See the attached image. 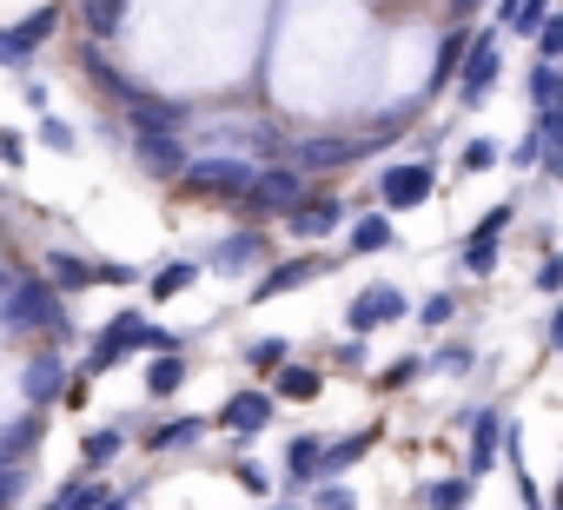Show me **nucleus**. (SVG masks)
Masks as SVG:
<instances>
[{"instance_id": "nucleus-6", "label": "nucleus", "mask_w": 563, "mask_h": 510, "mask_svg": "<svg viewBox=\"0 0 563 510\" xmlns=\"http://www.w3.org/2000/svg\"><path fill=\"white\" fill-rule=\"evenodd\" d=\"M510 219H517V199L490 206V212L471 225V239H464V252H457L471 279H490V273H497V239H504V225H510Z\"/></svg>"}, {"instance_id": "nucleus-13", "label": "nucleus", "mask_w": 563, "mask_h": 510, "mask_svg": "<svg viewBox=\"0 0 563 510\" xmlns=\"http://www.w3.org/2000/svg\"><path fill=\"white\" fill-rule=\"evenodd\" d=\"M319 273H325V259H319V252H306V259H286V266H272V273H265V279L245 292V299H252V306H272V299H286V292L312 286Z\"/></svg>"}, {"instance_id": "nucleus-33", "label": "nucleus", "mask_w": 563, "mask_h": 510, "mask_svg": "<svg viewBox=\"0 0 563 510\" xmlns=\"http://www.w3.org/2000/svg\"><path fill=\"white\" fill-rule=\"evenodd\" d=\"M523 87H530V107H537V113H543V107H556V100H563V74H556V60H537Z\"/></svg>"}, {"instance_id": "nucleus-44", "label": "nucleus", "mask_w": 563, "mask_h": 510, "mask_svg": "<svg viewBox=\"0 0 563 510\" xmlns=\"http://www.w3.org/2000/svg\"><path fill=\"white\" fill-rule=\"evenodd\" d=\"M21 484H27V470H21V464H0V510L21 497Z\"/></svg>"}, {"instance_id": "nucleus-54", "label": "nucleus", "mask_w": 563, "mask_h": 510, "mask_svg": "<svg viewBox=\"0 0 563 510\" xmlns=\"http://www.w3.org/2000/svg\"><path fill=\"white\" fill-rule=\"evenodd\" d=\"M556 74H563V60H556Z\"/></svg>"}, {"instance_id": "nucleus-10", "label": "nucleus", "mask_w": 563, "mask_h": 510, "mask_svg": "<svg viewBox=\"0 0 563 510\" xmlns=\"http://www.w3.org/2000/svg\"><path fill=\"white\" fill-rule=\"evenodd\" d=\"M67 358H60V345H47V352H34L27 358V372H21V398L41 411V404H54V398H67Z\"/></svg>"}, {"instance_id": "nucleus-12", "label": "nucleus", "mask_w": 563, "mask_h": 510, "mask_svg": "<svg viewBox=\"0 0 563 510\" xmlns=\"http://www.w3.org/2000/svg\"><path fill=\"white\" fill-rule=\"evenodd\" d=\"M146 325H153V319H140V312H120V319L100 332V345H93V365H87V372H113L126 352H146Z\"/></svg>"}, {"instance_id": "nucleus-28", "label": "nucleus", "mask_w": 563, "mask_h": 510, "mask_svg": "<svg viewBox=\"0 0 563 510\" xmlns=\"http://www.w3.org/2000/svg\"><path fill=\"white\" fill-rule=\"evenodd\" d=\"M80 21H87L93 41H113L126 27V0H80Z\"/></svg>"}, {"instance_id": "nucleus-5", "label": "nucleus", "mask_w": 563, "mask_h": 510, "mask_svg": "<svg viewBox=\"0 0 563 510\" xmlns=\"http://www.w3.org/2000/svg\"><path fill=\"white\" fill-rule=\"evenodd\" d=\"M431 192H438L431 159H405V166H385V173H378V206H385V212H411V206H424Z\"/></svg>"}, {"instance_id": "nucleus-14", "label": "nucleus", "mask_w": 563, "mask_h": 510, "mask_svg": "<svg viewBox=\"0 0 563 510\" xmlns=\"http://www.w3.org/2000/svg\"><path fill=\"white\" fill-rule=\"evenodd\" d=\"M133 153H140V173H153V179H179L192 166V153L179 146V133H133Z\"/></svg>"}, {"instance_id": "nucleus-37", "label": "nucleus", "mask_w": 563, "mask_h": 510, "mask_svg": "<svg viewBox=\"0 0 563 510\" xmlns=\"http://www.w3.org/2000/svg\"><path fill=\"white\" fill-rule=\"evenodd\" d=\"M451 319H457V299H451V292H431V299L418 306V325H424V332H438V325H451Z\"/></svg>"}, {"instance_id": "nucleus-8", "label": "nucleus", "mask_w": 563, "mask_h": 510, "mask_svg": "<svg viewBox=\"0 0 563 510\" xmlns=\"http://www.w3.org/2000/svg\"><path fill=\"white\" fill-rule=\"evenodd\" d=\"M54 27H60V8H34L27 21L0 27V67H27V60H34V47H47V41H54Z\"/></svg>"}, {"instance_id": "nucleus-47", "label": "nucleus", "mask_w": 563, "mask_h": 510, "mask_svg": "<svg viewBox=\"0 0 563 510\" xmlns=\"http://www.w3.org/2000/svg\"><path fill=\"white\" fill-rule=\"evenodd\" d=\"M100 279H107V286H133L140 273H133V266H120V259H100Z\"/></svg>"}, {"instance_id": "nucleus-35", "label": "nucleus", "mask_w": 563, "mask_h": 510, "mask_svg": "<svg viewBox=\"0 0 563 510\" xmlns=\"http://www.w3.org/2000/svg\"><path fill=\"white\" fill-rule=\"evenodd\" d=\"M286 358H292L286 339H252V345H245V365H252V372H278Z\"/></svg>"}, {"instance_id": "nucleus-46", "label": "nucleus", "mask_w": 563, "mask_h": 510, "mask_svg": "<svg viewBox=\"0 0 563 510\" xmlns=\"http://www.w3.org/2000/svg\"><path fill=\"white\" fill-rule=\"evenodd\" d=\"M146 352H186V339L166 332V325H146Z\"/></svg>"}, {"instance_id": "nucleus-49", "label": "nucleus", "mask_w": 563, "mask_h": 510, "mask_svg": "<svg viewBox=\"0 0 563 510\" xmlns=\"http://www.w3.org/2000/svg\"><path fill=\"white\" fill-rule=\"evenodd\" d=\"M239 484H245V490H272V477H265L252 457H239Z\"/></svg>"}, {"instance_id": "nucleus-50", "label": "nucleus", "mask_w": 563, "mask_h": 510, "mask_svg": "<svg viewBox=\"0 0 563 510\" xmlns=\"http://www.w3.org/2000/svg\"><path fill=\"white\" fill-rule=\"evenodd\" d=\"M21 153H27V146H21V133H0V159H8V166H21Z\"/></svg>"}, {"instance_id": "nucleus-32", "label": "nucleus", "mask_w": 563, "mask_h": 510, "mask_svg": "<svg viewBox=\"0 0 563 510\" xmlns=\"http://www.w3.org/2000/svg\"><path fill=\"white\" fill-rule=\"evenodd\" d=\"M80 67H87V80H93V87H107L113 100H133V93H140V87H133L126 74H113V67H107V60H100L93 47H80Z\"/></svg>"}, {"instance_id": "nucleus-19", "label": "nucleus", "mask_w": 563, "mask_h": 510, "mask_svg": "<svg viewBox=\"0 0 563 510\" xmlns=\"http://www.w3.org/2000/svg\"><path fill=\"white\" fill-rule=\"evenodd\" d=\"M398 245V225H391V212L378 206V212H365V219H352V232H345V252H391Z\"/></svg>"}, {"instance_id": "nucleus-18", "label": "nucleus", "mask_w": 563, "mask_h": 510, "mask_svg": "<svg viewBox=\"0 0 563 510\" xmlns=\"http://www.w3.org/2000/svg\"><path fill=\"white\" fill-rule=\"evenodd\" d=\"M126 126H133V133H179V126H186V107L153 100V93H133V100H126Z\"/></svg>"}, {"instance_id": "nucleus-45", "label": "nucleus", "mask_w": 563, "mask_h": 510, "mask_svg": "<svg viewBox=\"0 0 563 510\" xmlns=\"http://www.w3.org/2000/svg\"><path fill=\"white\" fill-rule=\"evenodd\" d=\"M41 140H47L54 153H74V126H67V120H41Z\"/></svg>"}, {"instance_id": "nucleus-21", "label": "nucleus", "mask_w": 563, "mask_h": 510, "mask_svg": "<svg viewBox=\"0 0 563 510\" xmlns=\"http://www.w3.org/2000/svg\"><path fill=\"white\" fill-rule=\"evenodd\" d=\"M47 279L60 292H87V286H107L100 279V259H80V252H47Z\"/></svg>"}, {"instance_id": "nucleus-34", "label": "nucleus", "mask_w": 563, "mask_h": 510, "mask_svg": "<svg viewBox=\"0 0 563 510\" xmlns=\"http://www.w3.org/2000/svg\"><path fill=\"white\" fill-rule=\"evenodd\" d=\"M192 279H199V266H192V259H166V266L153 273V299H179Z\"/></svg>"}, {"instance_id": "nucleus-41", "label": "nucleus", "mask_w": 563, "mask_h": 510, "mask_svg": "<svg viewBox=\"0 0 563 510\" xmlns=\"http://www.w3.org/2000/svg\"><path fill=\"white\" fill-rule=\"evenodd\" d=\"M537 60H563V14H550L537 27Z\"/></svg>"}, {"instance_id": "nucleus-3", "label": "nucleus", "mask_w": 563, "mask_h": 510, "mask_svg": "<svg viewBox=\"0 0 563 510\" xmlns=\"http://www.w3.org/2000/svg\"><path fill=\"white\" fill-rule=\"evenodd\" d=\"M497 80H504V47H497V34H477L471 54H464V74H457V107L477 113L497 93Z\"/></svg>"}, {"instance_id": "nucleus-24", "label": "nucleus", "mask_w": 563, "mask_h": 510, "mask_svg": "<svg viewBox=\"0 0 563 510\" xmlns=\"http://www.w3.org/2000/svg\"><path fill=\"white\" fill-rule=\"evenodd\" d=\"M471 41L477 34H464V27H451L444 41H438V67H431V93H444L457 74H464V54H471Z\"/></svg>"}, {"instance_id": "nucleus-17", "label": "nucleus", "mask_w": 563, "mask_h": 510, "mask_svg": "<svg viewBox=\"0 0 563 510\" xmlns=\"http://www.w3.org/2000/svg\"><path fill=\"white\" fill-rule=\"evenodd\" d=\"M325 477V437L319 431H299L292 444H286V484L292 490H312Z\"/></svg>"}, {"instance_id": "nucleus-55", "label": "nucleus", "mask_w": 563, "mask_h": 510, "mask_svg": "<svg viewBox=\"0 0 563 510\" xmlns=\"http://www.w3.org/2000/svg\"><path fill=\"white\" fill-rule=\"evenodd\" d=\"M278 510H286V503H278Z\"/></svg>"}, {"instance_id": "nucleus-38", "label": "nucleus", "mask_w": 563, "mask_h": 510, "mask_svg": "<svg viewBox=\"0 0 563 510\" xmlns=\"http://www.w3.org/2000/svg\"><path fill=\"white\" fill-rule=\"evenodd\" d=\"M312 503H319V510H358V497H352L339 477H319V484H312Z\"/></svg>"}, {"instance_id": "nucleus-53", "label": "nucleus", "mask_w": 563, "mask_h": 510, "mask_svg": "<svg viewBox=\"0 0 563 510\" xmlns=\"http://www.w3.org/2000/svg\"><path fill=\"white\" fill-rule=\"evenodd\" d=\"M126 503H133V497H126V490H113V497H107L100 510H126Z\"/></svg>"}, {"instance_id": "nucleus-48", "label": "nucleus", "mask_w": 563, "mask_h": 510, "mask_svg": "<svg viewBox=\"0 0 563 510\" xmlns=\"http://www.w3.org/2000/svg\"><path fill=\"white\" fill-rule=\"evenodd\" d=\"M431 365H438V372H464V365H471V352H464V345H444Z\"/></svg>"}, {"instance_id": "nucleus-2", "label": "nucleus", "mask_w": 563, "mask_h": 510, "mask_svg": "<svg viewBox=\"0 0 563 510\" xmlns=\"http://www.w3.org/2000/svg\"><path fill=\"white\" fill-rule=\"evenodd\" d=\"M179 186L192 199H232V206H245V192L258 186V159H245V153H192V166L179 173Z\"/></svg>"}, {"instance_id": "nucleus-23", "label": "nucleus", "mask_w": 563, "mask_h": 510, "mask_svg": "<svg viewBox=\"0 0 563 510\" xmlns=\"http://www.w3.org/2000/svg\"><path fill=\"white\" fill-rule=\"evenodd\" d=\"M258 252H265V232H245V225H239V232H225V239L212 245V266H219V273H239V266L258 259Z\"/></svg>"}, {"instance_id": "nucleus-22", "label": "nucleus", "mask_w": 563, "mask_h": 510, "mask_svg": "<svg viewBox=\"0 0 563 510\" xmlns=\"http://www.w3.org/2000/svg\"><path fill=\"white\" fill-rule=\"evenodd\" d=\"M272 391L286 398V404H312V398L325 391V372H312V365H292V358H286V365L272 372Z\"/></svg>"}, {"instance_id": "nucleus-52", "label": "nucleus", "mask_w": 563, "mask_h": 510, "mask_svg": "<svg viewBox=\"0 0 563 510\" xmlns=\"http://www.w3.org/2000/svg\"><path fill=\"white\" fill-rule=\"evenodd\" d=\"M517 8H523V0H497V21L510 27V21H517Z\"/></svg>"}, {"instance_id": "nucleus-29", "label": "nucleus", "mask_w": 563, "mask_h": 510, "mask_svg": "<svg viewBox=\"0 0 563 510\" xmlns=\"http://www.w3.org/2000/svg\"><path fill=\"white\" fill-rule=\"evenodd\" d=\"M186 385V352H153V365H146V391L153 398H173Z\"/></svg>"}, {"instance_id": "nucleus-43", "label": "nucleus", "mask_w": 563, "mask_h": 510, "mask_svg": "<svg viewBox=\"0 0 563 510\" xmlns=\"http://www.w3.org/2000/svg\"><path fill=\"white\" fill-rule=\"evenodd\" d=\"M510 166H543V133H537V126L510 146Z\"/></svg>"}, {"instance_id": "nucleus-27", "label": "nucleus", "mask_w": 563, "mask_h": 510, "mask_svg": "<svg viewBox=\"0 0 563 510\" xmlns=\"http://www.w3.org/2000/svg\"><path fill=\"white\" fill-rule=\"evenodd\" d=\"M471 484H477L471 470H464V477H438V484L418 490V503H424V510H471Z\"/></svg>"}, {"instance_id": "nucleus-16", "label": "nucleus", "mask_w": 563, "mask_h": 510, "mask_svg": "<svg viewBox=\"0 0 563 510\" xmlns=\"http://www.w3.org/2000/svg\"><path fill=\"white\" fill-rule=\"evenodd\" d=\"M286 225H292L299 239H325V232H339V225H345V199H339V192H312L306 206H292V212H286Z\"/></svg>"}, {"instance_id": "nucleus-40", "label": "nucleus", "mask_w": 563, "mask_h": 510, "mask_svg": "<svg viewBox=\"0 0 563 510\" xmlns=\"http://www.w3.org/2000/svg\"><path fill=\"white\" fill-rule=\"evenodd\" d=\"M418 372H424V358H398V365H385V372H378V391H405Z\"/></svg>"}, {"instance_id": "nucleus-9", "label": "nucleus", "mask_w": 563, "mask_h": 510, "mask_svg": "<svg viewBox=\"0 0 563 510\" xmlns=\"http://www.w3.org/2000/svg\"><path fill=\"white\" fill-rule=\"evenodd\" d=\"M272 411H278V391H265V385H245V391H232V398L219 404V424H225L232 437H258V431L272 424Z\"/></svg>"}, {"instance_id": "nucleus-7", "label": "nucleus", "mask_w": 563, "mask_h": 510, "mask_svg": "<svg viewBox=\"0 0 563 510\" xmlns=\"http://www.w3.org/2000/svg\"><path fill=\"white\" fill-rule=\"evenodd\" d=\"M464 431H471V444H464V470H471V477H490V464H497L504 444H510V424L484 404V411H464Z\"/></svg>"}, {"instance_id": "nucleus-1", "label": "nucleus", "mask_w": 563, "mask_h": 510, "mask_svg": "<svg viewBox=\"0 0 563 510\" xmlns=\"http://www.w3.org/2000/svg\"><path fill=\"white\" fill-rule=\"evenodd\" d=\"M60 299H67V292H60L54 279H34V273H27V279L8 286V299H0V325H8V332H47V339L60 345V339L74 332Z\"/></svg>"}, {"instance_id": "nucleus-39", "label": "nucleus", "mask_w": 563, "mask_h": 510, "mask_svg": "<svg viewBox=\"0 0 563 510\" xmlns=\"http://www.w3.org/2000/svg\"><path fill=\"white\" fill-rule=\"evenodd\" d=\"M550 14H556L550 0H523V8H517V21H510V34H530V41H537V27H543Z\"/></svg>"}, {"instance_id": "nucleus-51", "label": "nucleus", "mask_w": 563, "mask_h": 510, "mask_svg": "<svg viewBox=\"0 0 563 510\" xmlns=\"http://www.w3.org/2000/svg\"><path fill=\"white\" fill-rule=\"evenodd\" d=\"M550 352H563V306H556V319H550Z\"/></svg>"}, {"instance_id": "nucleus-42", "label": "nucleus", "mask_w": 563, "mask_h": 510, "mask_svg": "<svg viewBox=\"0 0 563 510\" xmlns=\"http://www.w3.org/2000/svg\"><path fill=\"white\" fill-rule=\"evenodd\" d=\"M537 292H563V252H543V266H537Z\"/></svg>"}, {"instance_id": "nucleus-26", "label": "nucleus", "mask_w": 563, "mask_h": 510, "mask_svg": "<svg viewBox=\"0 0 563 510\" xmlns=\"http://www.w3.org/2000/svg\"><path fill=\"white\" fill-rule=\"evenodd\" d=\"M107 497H113V490H107V484H93V470H80V477H67V484L54 490V503H47V510H100Z\"/></svg>"}, {"instance_id": "nucleus-31", "label": "nucleus", "mask_w": 563, "mask_h": 510, "mask_svg": "<svg viewBox=\"0 0 563 510\" xmlns=\"http://www.w3.org/2000/svg\"><path fill=\"white\" fill-rule=\"evenodd\" d=\"M199 437H206V418H166L146 444H153V451H186V444H199Z\"/></svg>"}, {"instance_id": "nucleus-30", "label": "nucleus", "mask_w": 563, "mask_h": 510, "mask_svg": "<svg viewBox=\"0 0 563 510\" xmlns=\"http://www.w3.org/2000/svg\"><path fill=\"white\" fill-rule=\"evenodd\" d=\"M372 444H378V431H352V437H332V444H325V477L352 470V464H358V457H365Z\"/></svg>"}, {"instance_id": "nucleus-4", "label": "nucleus", "mask_w": 563, "mask_h": 510, "mask_svg": "<svg viewBox=\"0 0 563 510\" xmlns=\"http://www.w3.org/2000/svg\"><path fill=\"white\" fill-rule=\"evenodd\" d=\"M312 186H306V166H258V186L245 192V212H278L286 219L292 206H306Z\"/></svg>"}, {"instance_id": "nucleus-20", "label": "nucleus", "mask_w": 563, "mask_h": 510, "mask_svg": "<svg viewBox=\"0 0 563 510\" xmlns=\"http://www.w3.org/2000/svg\"><path fill=\"white\" fill-rule=\"evenodd\" d=\"M41 437H47V424H41V411L27 404L14 424H0V464H21L27 451H41Z\"/></svg>"}, {"instance_id": "nucleus-25", "label": "nucleus", "mask_w": 563, "mask_h": 510, "mask_svg": "<svg viewBox=\"0 0 563 510\" xmlns=\"http://www.w3.org/2000/svg\"><path fill=\"white\" fill-rule=\"evenodd\" d=\"M120 451H126V431H120V424H100V431L80 437V470H107Z\"/></svg>"}, {"instance_id": "nucleus-11", "label": "nucleus", "mask_w": 563, "mask_h": 510, "mask_svg": "<svg viewBox=\"0 0 563 510\" xmlns=\"http://www.w3.org/2000/svg\"><path fill=\"white\" fill-rule=\"evenodd\" d=\"M405 312H411V306H405V292H398V286H372V292H358V299H352L345 325L365 339V332H378V325H398Z\"/></svg>"}, {"instance_id": "nucleus-15", "label": "nucleus", "mask_w": 563, "mask_h": 510, "mask_svg": "<svg viewBox=\"0 0 563 510\" xmlns=\"http://www.w3.org/2000/svg\"><path fill=\"white\" fill-rule=\"evenodd\" d=\"M365 153H372V140H299V146H292V166L332 173V166H352V159H365Z\"/></svg>"}, {"instance_id": "nucleus-36", "label": "nucleus", "mask_w": 563, "mask_h": 510, "mask_svg": "<svg viewBox=\"0 0 563 510\" xmlns=\"http://www.w3.org/2000/svg\"><path fill=\"white\" fill-rule=\"evenodd\" d=\"M497 159H504V153H497V140H464V153H457V166H464V173H490Z\"/></svg>"}]
</instances>
